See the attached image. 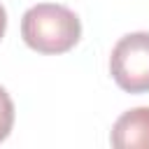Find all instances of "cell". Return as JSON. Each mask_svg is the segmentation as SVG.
<instances>
[{"label":"cell","instance_id":"6da1fadb","mask_svg":"<svg viewBox=\"0 0 149 149\" xmlns=\"http://www.w3.org/2000/svg\"><path fill=\"white\" fill-rule=\"evenodd\" d=\"M21 37L37 54H65L81 37L79 16L56 2H40L26 9L21 19Z\"/></svg>","mask_w":149,"mask_h":149},{"label":"cell","instance_id":"277c9868","mask_svg":"<svg viewBox=\"0 0 149 149\" xmlns=\"http://www.w3.org/2000/svg\"><path fill=\"white\" fill-rule=\"evenodd\" d=\"M14 126V102L5 86H0V142L9 135Z\"/></svg>","mask_w":149,"mask_h":149},{"label":"cell","instance_id":"3957f363","mask_svg":"<svg viewBox=\"0 0 149 149\" xmlns=\"http://www.w3.org/2000/svg\"><path fill=\"white\" fill-rule=\"evenodd\" d=\"M109 142L119 149H149V107L123 112L112 126Z\"/></svg>","mask_w":149,"mask_h":149},{"label":"cell","instance_id":"7a4b0ae2","mask_svg":"<svg viewBox=\"0 0 149 149\" xmlns=\"http://www.w3.org/2000/svg\"><path fill=\"white\" fill-rule=\"evenodd\" d=\"M109 72L123 91L147 93L149 91V33L137 30L123 35L112 49Z\"/></svg>","mask_w":149,"mask_h":149},{"label":"cell","instance_id":"5b68a950","mask_svg":"<svg viewBox=\"0 0 149 149\" xmlns=\"http://www.w3.org/2000/svg\"><path fill=\"white\" fill-rule=\"evenodd\" d=\"M5 30H7V12H5V7L0 5V40H2V35H5Z\"/></svg>","mask_w":149,"mask_h":149}]
</instances>
